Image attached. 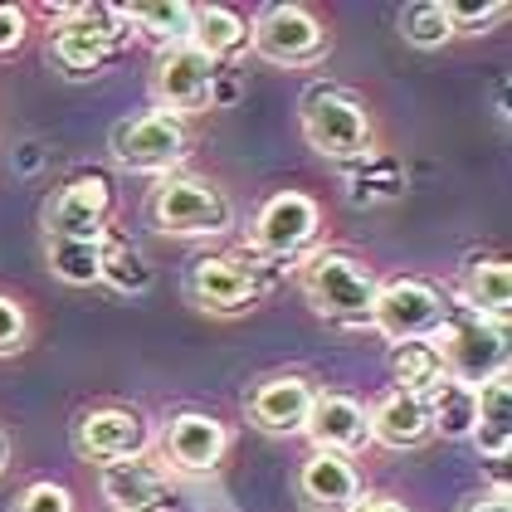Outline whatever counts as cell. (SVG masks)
<instances>
[{
	"instance_id": "cell-31",
	"label": "cell",
	"mask_w": 512,
	"mask_h": 512,
	"mask_svg": "<svg viewBox=\"0 0 512 512\" xmlns=\"http://www.w3.org/2000/svg\"><path fill=\"white\" fill-rule=\"evenodd\" d=\"M79 25H88V30H98L103 40L122 44L132 30H127V20H122V5H64Z\"/></svg>"
},
{
	"instance_id": "cell-35",
	"label": "cell",
	"mask_w": 512,
	"mask_h": 512,
	"mask_svg": "<svg viewBox=\"0 0 512 512\" xmlns=\"http://www.w3.org/2000/svg\"><path fill=\"white\" fill-rule=\"evenodd\" d=\"M459 512H512L508 503V488H493V493H478V498H469Z\"/></svg>"
},
{
	"instance_id": "cell-28",
	"label": "cell",
	"mask_w": 512,
	"mask_h": 512,
	"mask_svg": "<svg viewBox=\"0 0 512 512\" xmlns=\"http://www.w3.org/2000/svg\"><path fill=\"white\" fill-rule=\"evenodd\" d=\"M49 274L69 288L98 283V239H49Z\"/></svg>"
},
{
	"instance_id": "cell-8",
	"label": "cell",
	"mask_w": 512,
	"mask_h": 512,
	"mask_svg": "<svg viewBox=\"0 0 512 512\" xmlns=\"http://www.w3.org/2000/svg\"><path fill=\"white\" fill-rule=\"evenodd\" d=\"M191 152L186 122L171 113H142L113 127V161L132 176H171Z\"/></svg>"
},
{
	"instance_id": "cell-19",
	"label": "cell",
	"mask_w": 512,
	"mask_h": 512,
	"mask_svg": "<svg viewBox=\"0 0 512 512\" xmlns=\"http://www.w3.org/2000/svg\"><path fill=\"white\" fill-rule=\"evenodd\" d=\"M49 15L59 20L54 25V40H49V49H54V64L69 74V79H93L113 54H118V44L103 40L98 30H88V25H79L64 5H49Z\"/></svg>"
},
{
	"instance_id": "cell-1",
	"label": "cell",
	"mask_w": 512,
	"mask_h": 512,
	"mask_svg": "<svg viewBox=\"0 0 512 512\" xmlns=\"http://www.w3.org/2000/svg\"><path fill=\"white\" fill-rule=\"evenodd\" d=\"M283 259L254 254V249H235V254H205L191 264L186 274V293L200 313L215 317H239L254 303H264L274 293V283L283 278Z\"/></svg>"
},
{
	"instance_id": "cell-17",
	"label": "cell",
	"mask_w": 512,
	"mask_h": 512,
	"mask_svg": "<svg viewBox=\"0 0 512 512\" xmlns=\"http://www.w3.org/2000/svg\"><path fill=\"white\" fill-rule=\"evenodd\" d=\"M313 386L303 376H269L249 395V420L264 434H303L308 410H313Z\"/></svg>"
},
{
	"instance_id": "cell-23",
	"label": "cell",
	"mask_w": 512,
	"mask_h": 512,
	"mask_svg": "<svg viewBox=\"0 0 512 512\" xmlns=\"http://www.w3.org/2000/svg\"><path fill=\"white\" fill-rule=\"evenodd\" d=\"M152 259L132 244L127 235L118 230H103L98 235V283H108V288H118V293H147L152 288Z\"/></svg>"
},
{
	"instance_id": "cell-29",
	"label": "cell",
	"mask_w": 512,
	"mask_h": 512,
	"mask_svg": "<svg viewBox=\"0 0 512 512\" xmlns=\"http://www.w3.org/2000/svg\"><path fill=\"white\" fill-rule=\"evenodd\" d=\"M400 40L415 49H444L454 40L449 20H444V0H415L400 10Z\"/></svg>"
},
{
	"instance_id": "cell-22",
	"label": "cell",
	"mask_w": 512,
	"mask_h": 512,
	"mask_svg": "<svg viewBox=\"0 0 512 512\" xmlns=\"http://www.w3.org/2000/svg\"><path fill=\"white\" fill-rule=\"evenodd\" d=\"M191 49H200L210 64L220 59H239L249 49V20L230 10V5H191Z\"/></svg>"
},
{
	"instance_id": "cell-38",
	"label": "cell",
	"mask_w": 512,
	"mask_h": 512,
	"mask_svg": "<svg viewBox=\"0 0 512 512\" xmlns=\"http://www.w3.org/2000/svg\"><path fill=\"white\" fill-rule=\"evenodd\" d=\"M35 166H40V147L30 142V147H25V157H20V171H35Z\"/></svg>"
},
{
	"instance_id": "cell-7",
	"label": "cell",
	"mask_w": 512,
	"mask_h": 512,
	"mask_svg": "<svg viewBox=\"0 0 512 512\" xmlns=\"http://www.w3.org/2000/svg\"><path fill=\"white\" fill-rule=\"evenodd\" d=\"M449 317V298L425 283V278H391L376 288L371 303V332H381L386 342H430L439 322Z\"/></svg>"
},
{
	"instance_id": "cell-10",
	"label": "cell",
	"mask_w": 512,
	"mask_h": 512,
	"mask_svg": "<svg viewBox=\"0 0 512 512\" xmlns=\"http://www.w3.org/2000/svg\"><path fill=\"white\" fill-rule=\"evenodd\" d=\"M215 79L220 69L191 49V44H176V49H161L157 69H152V98H157V113H171V118H191V113H205L210 108V93H215Z\"/></svg>"
},
{
	"instance_id": "cell-34",
	"label": "cell",
	"mask_w": 512,
	"mask_h": 512,
	"mask_svg": "<svg viewBox=\"0 0 512 512\" xmlns=\"http://www.w3.org/2000/svg\"><path fill=\"white\" fill-rule=\"evenodd\" d=\"M25 30H30V15L20 5H0V54H15L25 44Z\"/></svg>"
},
{
	"instance_id": "cell-16",
	"label": "cell",
	"mask_w": 512,
	"mask_h": 512,
	"mask_svg": "<svg viewBox=\"0 0 512 512\" xmlns=\"http://www.w3.org/2000/svg\"><path fill=\"white\" fill-rule=\"evenodd\" d=\"M298 498H303L308 512H352L366 493H361V478H356L352 459L313 449L303 459V469H298Z\"/></svg>"
},
{
	"instance_id": "cell-26",
	"label": "cell",
	"mask_w": 512,
	"mask_h": 512,
	"mask_svg": "<svg viewBox=\"0 0 512 512\" xmlns=\"http://www.w3.org/2000/svg\"><path fill=\"white\" fill-rule=\"evenodd\" d=\"M420 400H425V415H430V434H439V439H469L473 434V410H478V391L473 386H459V381L444 376Z\"/></svg>"
},
{
	"instance_id": "cell-11",
	"label": "cell",
	"mask_w": 512,
	"mask_h": 512,
	"mask_svg": "<svg viewBox=\"0 0 512 512\" xmlns=\"http://www.w3.org/2000/svg\"><path fill=\"white\" fill-rule=\"evenodd\" d=\"M74 444H79L83 459H93V464H127V459H147L152 425L137 410H127V405H98V410H83L79 415Z\"/></svg>"
},
{
	"instance_id": "cell-25",
	"label": "cell",
	"mask_w": 512,
	"mask_h": 512,
	"mask_svg": "<svg viewBox=\"0 0 512 512\" xmlns=\"http://www.w3.org/2000/svg\"><path fill=\"white\" fill-rule=\"evenodd\" d=\"M122 20H127V30H137L142 40L161 44V49H176L191 35L186 0H132V5H122Z\"/></svg>"
},
{
	"instance_id": "cell-12",
	"label": "cell",
	"mask_w": 512,
	"mask_h": 512,
	"mask_svg": "<svg viewBox=\"0 0 512 512\" xmlns=\"http://www.w3.org/2000/svg\"><path fill=\"white\" fill-rule=\"evenodd\" d=\"M108 215H113V181L103 171H83L69 186H59V196L44 210V225L49 239H98L108 230Z\"/></svg>"
},
{
	"instance_id": "cell-5",
	"label": "cell",
	"mask_w": 512,
	"mask_h": 512,
	"mask_svg": "<svg viewBox=\"0 0 512 512\" xmlns=\"http://www.w3.org/2000/svg\"><path fill=\"white\" fill-rule=\"evenodd\" d=\"M152 220L157 230L181 239H215L235 225V205L230 196L215 186V181H200V176H161L157 191H152Z\"/></svg>"
},
{
	"instance_id": "cell-15",
	"label": "cell",
	"mask_w": 512,
	"mask_h": 512,
	"mask_svg": "<svg viewBox=\"0 0 512 512\" xmlns=\"http://www.w3.org/2000/svg\"><path fill=\"white\" fill-rule=\"evenodd\" d=\"M303 434L313 439V449H322V454H342V459H352V454H361V449L371 444V420H366V405L352 400V395L317 391Z\"/></svg>"
},
{
	"instance_id": "cell-4",
	"label": "cell",
	"mask_w": 512,
	"mask_h": 512,
	"mask_svg": "<svg viewBox=\"0 0 512 512\" xmlns=\"http://www.w3.org/2000/svg\"><path fill=\"white\" fill-rule=\"evenodd\" d=\"M430 342L444 361V376L459 381V386L478 391V386L508 376V332L493 327V322H478L464 308H449V317L439 322Z\"/></svg>"
},
{
	"instance_id": "cell-33",
	"label": "cell",
	"mask_w": 512,
	"mask_h": 512,
	"mask_svg": "<svg viewBox=\"0 0 512 512\" xmlns=\"http://www.w3.org/2000/svg\"><path fill=\"white\" fill-rule=\"evenodd\" d=\"M25 332H30L25 308H20L15 298H5V293H0V356L20 352V347H25Z\"/></svg>"
},
{
	"instance_id": "cell-20",
	"label": "cell",
	"mask_w": 512,
	"mask_h": 512,
	"mask_svg": "<svg viewBox=\"0 0 512 512\" xmlns=\"http://www.w3.org/2000/svg\"><path fill=\"white\" fill-rule=\"evenodd\" d=\"M366 420H371V444H386V449H420L425 439H434L425 400L410 391L381 395V400L366 410Z\"/></svg>"
},
{
	"instance_id": "cell-36",
	"label": "cell",
	"mask_w": 512,
	"mask_h": 512,
	"mask_svg": "<svg viewBox=\"0 0 512 512\" xmlns=\"http://www.w3.org/2000/svg\"><path fill=\"white\" fill-rule=\"evenodd\" d=\"M352 512H410L400 498H391V493H371V498H361Z\"/></svg>"
},
{
	"instance_id": "cell-37",
	"label": "cell",
	"mask_w": 512,
	"mask_h": 512,
	"mask_svg": "<svg viewBox=\"0 0 512 512\" xmlns=\"http://www.w3.org/2000/svg\"><path fill=\"white\" fill-rule=\"evenodd\" d=\"M5 469H10V434L0 425V478H5Z\"/></svg>"
},
{
	"instance_id": "cell-13",
	"label": "cell",
	"mask_w": 512,
	"mask_h": 512,
	"mask_svg": "<svg viewBox=\"0 0 512 512\" xmlns=\"http://www.w3.org/2000/svg\"><path fill=\"white\" fill-rule=\"evenodd\" d=\"M161 449H166V464H176L181 473H215L220 459L230 454V430L205 410H181L161 430Z\"/></svg>"
},
{
	"instance_id": "cell-6",
	"label": "cell",
	"mask_w": 512,
	"mask_h": 512,
	"mask_svg": "<svg viewBox=\"0 0 512 512\" xmlns=\"http://www.w3.org/2000/svg\"><path fill=\"white\" fill-rule=\"evenodd\" d=\"M249 49L278 69H313L317 59H327L332 35L308 5H269L249 25Z\"/></svg>"
},
{
	"instance_id": "cell-21",
	"label": "cell",
	"mask_w": 512,
	"mask_h": 512,
	"mask_svg": "<svg viewBox=\"0 0 512 512\" xmlns=\"http://www.w3.org/2000/svg\"><path fill=\"white\" fill-rule=\"evenodd\" d=\"M469 444L483 454V459H493V464H503L512 454V386H508V376L478 386V410H473Z\"/></svg>"
},
{
	"instance_id": "cell-9",
	"label": "cell",
	"mask_w": 512,
	"mask_h": 512,
	"mask_svg": "<svg viewBox=\"0 0 512 512\" xmlns=\"http://www.w3.org/2000/svg\"><path fill=\"white\" fill-rule=\"evenodd\" d=\"M317 230H322L317 200L303 196V191H278V196H269L254 210V220H249V249L288 264V259H298L313 244Z\"/></svg>"
},
{
	"instance_id": "cell-2",
	"label": "cell",
	"mask_w": 512,
	"mask_h": 512,
	"mask_svg": "<svg viewBox=\"0 0 512 512\" xmlns=\"http://www.w3.org/2000/svg\"><path fill=\"white\" fill-rule=\"evenodd\" d=\"M303 142L317 157L352 166L376 152V122L356 93L337 88V83H313L303 93Z\"/></svg>"
},
{
	"instance_id": "cell-27",
	"label": "cell",
	"mask_w": 512,
	"mask_h": 512,
	"mask_svg": "<svg viewBox=\"0 0 512 512\" xmlns=\"http://www.w3.org/2000/svg\"><path fill=\"white\" fill-rule=\"evenodd\" d=\"M391 376H395V391L425 395L444 381V361L434 352V342H395L391 347Z\"/></svg>"
},
{
	"instance_id": "cell-24",
	"label": "cell",
	"mask_w": 512,
	"mask_h": 512,
	"mask_svg": "<svg viewBox=\"0 0 512 512\" xmlns=\"http://www.w3.org/2000/svg\"><path fill=\"white\" fill-rule=\"evenodd\" d=\"M347 171V200L352 205H386V200L405 196V166L391 157V152H371V157L342 166Z\"/></svg>"
},
{
	"instance_id": "cell-14",
	"label": "cell",
	"mask_w": 512,
	"mask_h": 512,
	"mask_svg": "<svg viewBox=\"0 0 512 512\" xmlns=\"http://www.w3.org/2000/svg\"><path fill=\"white\" fill-rule=\"evenodd\" d=\"M98 488H103V503L113 512H171L176 508V483L152 459L103 464Z\"/></svg>"
},
{
	"instance_id": "cell-3",
	"label": "cell",
	"mask_w": 512,
	"mask_h": 512,
	"mask_svg": "<svg viewBox=\"0 0 512 512\" xmlns=\"http://www.w3.org/2000/svg\"><path fill=\"white\" fill-rule=\"evenodd\" d=\"M298 283L317 317H327L337 327H371V303H376L381 283L361 259L342 254V249H317L303 259Z\"/></svg>"
},
{
	"instance_id": "cell-30",
	"label": "cell",
	"mask_w": 512,
	"mask_h": 512,
	"mask_svg": "<svg viewBox=\"0 0 512 512\" xmlns=\"http://www.w3.org/2000/svg\"><path fill=\"white\" fill-rule=\"evenodd\" d=\"M444 20H449L454 40H459V35H483V30H493L498 20H508V5H503V0H488V5H473V0H444Z\"/></svg>"
},
{
	"instance_id": "cell-18",
	"label": "cell",
	"mask_w": 512,
	"mask_h": 512,
	"mask_svg": "<svg viewBox=\"0 0 512 512\" xmlns=\"http://www.w3.org/2000/svg\"><path fill=\"white\" fill-rule=\"evenodd\" d=\"M459 308L478 322H493L508 332V313H512V269L508 259H478L464 269L459 278Z\"/></svg>"
},
{
	"instance_id": "cell-32",
	"label": "cell",
	"mask_w": 512,
	"mask_h": 512,
	"mask_svg": "<svg viewBox=\"0 0 512 512\" xmlns=\"http://www.w3.org/2000/svg\"><path fill=\"white\" fill-rule=\"evenodd\" d=\"M15 512H74V493L64 483H30L20 498H15Z\"/></svg>"
}]
</instances>
